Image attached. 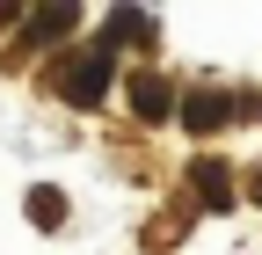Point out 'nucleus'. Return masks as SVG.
I'll return each mask as SVG.
<instances>
[{"mask_svg":"<svg viewBox=\"0 0 262 255\" xmlns=\"http://www.w3.org/2000/svg\"><path fill=\"white\" fill-rule=\"evenodd\" d=\"M131 110H139L146 124H160V117L175 110V88L160 80V73H139V80H131Z\"/></svg>","mask_w":262,"mask_h":255,"instance_id":"7ed1b4c3","label":"nucleus"},{"mask_svg":"<svg viewBox=\"0 0 262 255\" xmlns=\"http://www.w3.org/2000/svg\"><path fill=\"white\" fill-rule=\"evenodd\" d=\"M29 219L58 226V219H66V197H58V189H29Z\"/></svg>","mask_w":262,"mask_h":255,"instance_id":"39448f33","label":"nucleus"},{"mask_svg":"<svg viewBox=\"0 0 262 255\" xmlns=\"http://www.w3.org/2000/svg\"><path fill=\"white\" fill-rule=\"evenodd\" d=\"M196 197L219 204V211L233 204V182H226V168H219V161H196Z\"/></svg>","mask_w":262,"mask_h":255,"instance_id":"20e7f679","label":"nucleus"},{"mask_svg":"<svg viewBox=\"0 0 262 255\" xmlns=\"http://www.w3.org/2000/svg\"><path fill=\"white\" fill-rule=\"evenodd\" d=\"M66 102H73V110H95V102H102V95H110V44H95V51H80L73 58V66H66Z\"/></svg>","mask_w":262,"mask_h":255,"instance_id":"f257e3e1","label":"nucleus"},{"mask_svg":"<svg viewBox=\"0 0 262 255\" xmlns=\"http://www.w3.org/2000/svg\"><path fill=\"white\" fill-rule=\"evenodd\" d=\"M255 197H262V168H255Z\"/></svg>","mask_w":262,"mask_h":255,"instance_id":"423d86ee","label":"nucleus"},{"mask_svg":"<svg viewBox=\"0 0 262 255\" xmlns=\"http://www.w3.org/2000/svg\"><path fill=\"white\" fill-rule=\"evenodd\" d=\"M226 117H233V95H219V88H196L189 102H182V124H189V132H219Z\"/></svg>","mask_w":262,"mask_h":255,"instance_id":"f03ea898","label":"nucleus"}]
</instances>
